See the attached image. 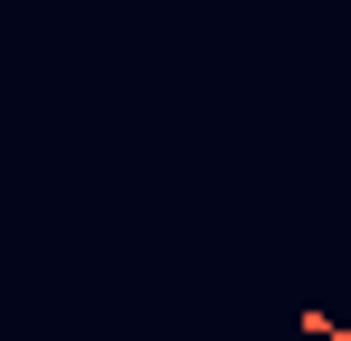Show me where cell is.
Returning a JSON list of instances; mask_svg holds the SVG:
<instances>
[{"label": "cell", "instance_id": "cell-1", "mask_svg": "<svg viewBox=\"0 0 351 341\" xmlns=\"http://www.w3.org/2000/svg\"><path fill=\"white\" fill-rule=\"evenodd\" d=\"M304 332H313V341H351V323H332V313H304Z\"/></svg>", "mask_w": 351, "mask_h": 341}]
</instances>
